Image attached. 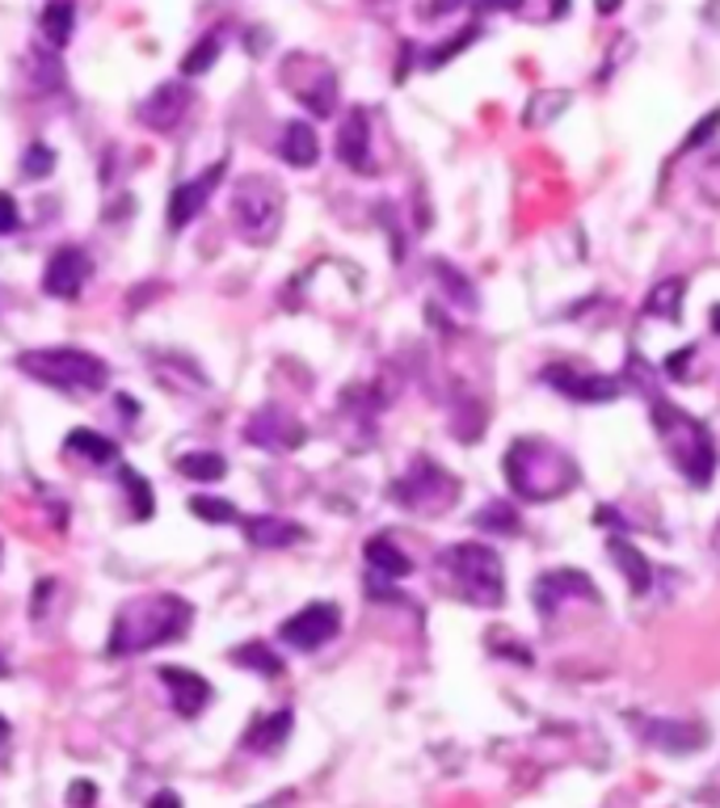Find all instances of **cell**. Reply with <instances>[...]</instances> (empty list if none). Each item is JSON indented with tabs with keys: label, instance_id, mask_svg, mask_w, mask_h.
<instances>
[{
	"label": "cell",
	"instance_id": "6da1fadb",
	"mask_svg": "<svg viewBox=\"0 0 720 808\" xmlns=\"http://www.w3.org/2000/svg\"><path fill=\"white\" fill-rule=\"evenodd\" d=\"M190 623L194 607L182 594H152L127 602L110 632V653L127 657V653H148L156 644H173L190 632Z\"/></svg>",
	"mask_w": 720,
	"mask_h": 808
},
{
	"label": "cell",
	"instance_id": "7a4b0ae2",
	"mask_svg": "<svg viewBox=\"0 0 720 808\" xmlns=\"http://www.w3.org/2000/svg\"><path fill=\"white\" fill-rule=\"evenodd\" d=\"M505 480H510L514 498L553 501L565 498L577 484V463L544 438H519L505 451Z\"/></svg>",
	"mask_w": 720,
	"mask_h": 808
},
{
	"label": "cell",
	"instance_id": "3957f363",
	"mask_svg": "<svg viewBox=\"0 0 720 808\" xmlns=\"http://www.w3.org/2000/svg\"><path fill=\"white\" fill-rule=\"evenodd\" d=\"M648 417H653V426L662 434V447L674 459V468L683 472V480H691V484L703 489L712 480V472H717V443H712L708 426L696 422V417H687L683 408H674L657 392H648Z\"/></svg>",
	"mask_w": 720,
	"mask_h": 808
},
{
	"label": "cell",
	"instance_id": "277c9868",
	"mask_svg": "<svg viewBox=\"0 0 720 808\" xmlns=\"http://www.w3.org/2000/svg\"><path fill=\"white\" fill-rule=\"evenodd\" d=\"M438 569L447 572L451 590L472 607H502L505 602V572L502 556L480 539L451 544L438 552Z\"/></svg>",
	"mask_w": 720,
	"mask_h": 808
},
{
	"label": "cell",
	"instance_id": "5b68a950",
	"mask_svg": "<svg viewBox=\"0 0 720 808\" xmlns=\"http://www.w3.org/2000/svg\"><path fill=\"white\" fill-rule=\"evenodd\" d=\"M30 380L51 383V387H64V392H97L110 380V367L89 350H76V346H51V350H25L18 354Z\"/></svg>",
	"mask_w": 720,
	"mask_h": 808
},
{
	"label": "cell",
	"instance_id": "8992f818",
	"mask_svg": "<svg viewBox=\"0 0 720 808\" xmlns=\"http://www.w3.org/2000/svg\"><path fill=\"white\" fill-rule=\"evenodd\" d=\"M279 219H283V194L274 182L265 177H244L232 194V223H237L244 240L265 244V240L279 232Z\"/></svg>",
	"mask_w": 720,
	"mask_h": 808
},
{
	"label": "cell",
	"instance_id": "52a82bcc",
	"mask_svg": "<svg viewBox=\"0 0 720 808\" xmlns=\"http://www.w3.org/2000/svg\"><path fill=\"white\" fill-rule=\"evenodd\" d=\"M392 493H396V501H401L405 510H443V505L459 493V484L443 472L438 463L417 459L413 472H405L396 484H392Z\"/></svg>",
	"mask_w": 720,
	"mask_h": 808
},
{
	"label": "cell",
	"instance_id": "ba28073f",
	"mask_svg": "<svg viewBox=\"0 0 720 808\" xmlns=\"http://www.w3.org/2000/svg\"><path fill=\"white\" fill-rule=\"evenodd\" d=\"M337 627H341V611H337L334 602H308L304 611L283 619L279 641H287L299 653H316V648H325V644L334 641Z\"/></svg>",
	"mask_w": 720,
	"mask_h": 808
},
{
	"label": "cell",
	"instance_id": "9c48e42d",
	"mask_svg": "<svg viewBox=\"0 0 720 808\" xmlns=\"http://www.w3.org/2000/svg\"><path fill=\"white\" fill-rule=\"evenodd\" d=\"M244 438H249L253 447H265V451H295V447H304L308 429L299 426L291 413L274 408V404H265V408H258V413L249 417Z\"/></svg>",
	"mask_w": 720,
	"mask_h": 808
},
{
	"label": "cell",
	"instance_id": "30bf717a",
	"mask_svg": "<svg viewBox=\"0 0 720 808\" xmlns=\"http://www.w3.org/2000/svg\"><path fill=\"white\" fill-rule=\"evenodd\" d=\"M632 724L641 729L645 745L653 750H666V754H696L708 741V729L703 724H687V720H662V716H632Z\"/></svg>",
	"mask_w": 720,
	"mask_h": 808
},
{
	"label": "cell",
	"instance_id": "8fae6325",
	"mask_svg": "<svg viewBox=\"0 0 720 808\" xmlns=\"http://www.w3.org/2000/svg\"><path fill=\"white\" fill-rule=\"evenodd\" d=\"M89 253L85 249H76V244H64V249H55L51 253L47 270H43V291L55 295V299H76L85 283H89Z\"/></svg>",
	"mask_w": 720,
	"mask_h": 808
},
{
	"label": "cell",
	"instance_id": "7c38bea8",
	"mask_svg": "<svg viewBox=\"0 0 720 808\" xmlns=\"http://www.w3.org/2000/svg\"><path fill=\"white\" fill-rule=\"evenodd\" d=\"M544 383H553L560 396L577 404H607L620 392V380H607L594 371H569V367H544Z\"/></svg>",
	"mask_w": 720,
	"mask_h": 808
},
{
	"label": "cell",
	"instance_id": "4fadbf2b",
	"mask_svg": "<svg viewBox=\"0 0 720 808\" xmlns=\"http://www.w3.org/2000/svg\"><path fill=\"white\" fill-rule=\"evenodd\" d=\"M223 161L219 165H211L203 177H194V182H182L177 190H173V198H168V228L173 232H182L190 219H198V211L207 207V198H211V190H216L219 182H223Z\"/></svg>",
	"mask_w": 720,
	"mask_h": 808
},
{
	"label": "cell",
	"instance_id": "5bb4252c",
	"mask_svg": "<svg viewBox=\"0 0 720 808\" xmlns=\"http://www.w3.org/2000/svg\"><path fill=\"white\" fill-rule=\"evenodd\" d=\"M156 674H161V683H165L168 695H173L177 716L194 720V716L211 703V683H207L203 674H194V669H186V666H161Z\"/></svg>",
	"mask_w": 720,
	"mask_h": 808
},
{
	"label": "cell",
	"instance_id": "9a60e30c",
	"mask_svg": "<svg viewBox=\"0 0 720 808\" xmlns=\"http://www.w3.org/2000/svg\"><path fill=\"white\" fill-rule=\"evenodd\" d=\"M337 156L341 165L354 173H371V127H367V110H350L341 131H337Z\"/></svg>",
	"mask_w": 720,
	"mask_h": 808
},
{
	"label": "cell",
	"instance_id": "2e32d148",
	"mask_svg": "<svg viewBox=\"0 0 720 808\" xmlns=\"http://www.w3.org/2000/svg\"><path fill=\"white\" fill-rule=\"evenodd\" d=\"M565 594H577V598H590V602H599L594 594V586L574 569H560V572H548V577H539L535 581V607H539V615H553L556 607L565 602Z\"/></svg>",
	"mask_w": 720,
	"mask_h": 808
},
{
	"label": "cell",
	"instance_id": "e0dca14e",
	"mask_svg": "<svg viewBox=\"0 0 720 808\" xmlns=\"http://www.w3.org/2000/svg\"><path fill=\"white\" fill-rule=\"evenodd\" d=\"M186 110H190V89H186V85H161V89L140 106V119H144L152 131H173Z\"/></svg>",
	"mask_w": 720,
	"mask_h": 808
},
{
	"label": "cell",
	"instance_id": "ac0fdd59",
	"mask_svg": "<svg viewBox=\"0 0 720 808\" xmlns=\"http://www.w3.org/2000/svg\"><path fill=\"white\" fill-rule=\"evenodd\" d=\"M291 724H295L291 708L258 716V720L249 724V733H244V750H249V754H279V750H283V741L291 738Z\"/></svg>",
	"mask_w": 720,
	"mask_h": 808
},
{
	"label": "cell",
	"instance_id": "d6986e66",
	"mask_svg": "<svg viewBox=\"0 0 720 808\" xmlns=\"http://www.w3.org/2000/svg\"><path fill=\"white\" fill-rule=\"evenodd\" d=\"M308 531L299 523H291V518H279V514H253V518H244V539L253 547H291L299 544Z\"/></svg>",
	"mask_w": 720,
	"mask_h": 808
},
{
	"label": "cell",
	"instance_id": "ffe728a7",
	"mask_svg": "<svg viewBox=\"0 0 720 808\" xmlns=\"http://www.w3.org/2000/svg\"><path fill=\"white\" fill-rule=\"evenodd\" d=\"M607 552H611V560L620 565V572L628 577V586L636 590V594H645L648 586H653V565H648V556L641 547L624 539V535H611L607 539Z\"/></svg>",
	"mask_w": 720,
	"mask_h": 808
},
{
	"label": "cell",
	"instance_id": "44dd1931",
	"mask_svg": "<svg viewBox=\"0 0 720 808\" xmlns=\"http://www.w3.org/2000/svg\"><path fill=\"white\" fill-rule=\"evenodd\" d=\"M279 152L291 168H313L316 156H320V140H316L313 122H287L283 127V140H279Z\"/></svg>",
	"mask_w": 720,
	"mask_h": 808
},
{
	"label": "cell",
	"instance_id": "7402d4cb",
	"mask_svg": "<svg viewBox=\"0 0 720 808\" xmlns=\"http://www.w3.org/2000/svg\"><path fill=\"white\" fill-rule=\"evenodd\" d=\"M362 556H367V565L375 572H384V577H408L413 572V565H408V556L401 552V547L392 544L388 535H375V539H367V547H362Z\"/></svg>",
	"mask_w": 720,
	"mask_h": 808
},
{
	"label": "cell",
	"instance_id": "603a6c76",
	"mask_svg": "<svg viewBox=\"0 0 720 808\" xmlns=\"http://www.w3.org/2000/svg\"><path fill=\"white\" fill-rule=\"evenodd\" d=\"M39 30H43V39H47L51 47H68V39H73V30H76L73 0H47V9H43V18H39Z\"/></svg>",
	"mask_w": 720,
	"mask_h": 808
},
{
	"label": "cell",
	"instance_id": "cb8c5ba5",
	"mask_svg": "<svg viewBox=\"0 0 720 808\" xmlns=\"http://www.w3.org/2000/svg\"><path fill=\"white\" fill-rule=\"evenodd\" d=\"M64 447H68L73 455H85V459H94V463H114V459H119V447H114L110 438H101L97 429H85V426L68 429Z\"/></svg>",
	"mask_w": 720,
	"mask_h": 808
},
{
	"label": "cell",
	"instance_id": "d4e9b609",
	"mask_svg": "<svg viewBox=\"0 0 720 808\" xmlns=\"http://www.w3.org/2000/svg\"><path fill=\"white\" fill-rule=\"evenodd\" d=\"M232 662L244 669H253V674H262V678H279V674H283V657H279L265 641H249V644H240V648H232Z\"/></svg>",
	"mask_w": 720,
	"mask_h": 808
},
{
	"label": "cell",
	"instance_id": "484cf974",
	"mask_svg": "<svg viewBox=\"0 0 720 808\" xmlns=\"http://www.w3.org/2000/svg\"><path fill=\"white\" fill-rule=\"evenodd\" d=\"M177 472L186 476V480H198V484H216L228 472V459L216 451H190L177 459Z\"/></svg>",
	"mask_w": 720,
	"mask_h": 808
},
{
	"label": "cell",
	"instance_id": "4316f807",
	"mask_svg": "<svg viewBox=\"0 0 720 808\" xmlns=\"http://www.w3.org/2000/svg\"><path fill=\"white\" fill-rule=\"evenodd\" d=\"M683 291H687V283H683V279H666V283H657L645 295V312H648V316H662V320H678Z\"/></svg>",
	"mask_w": 720,
	"mask_h": 808
},
{
	"label": "cell",
	"instance_id": "83f0119b",
	"mask_svg": "<svg viewBox=\"0 0 720 808\" xmlns=\"http://www.w3.org/2000/svg\"><path fill=\"white\" fill-rule=\"evenodd\" d=\"M219 51H223V39H219V30H211V34H203L198 43L190 47V55L182 59V76H203V72L216 68Z\"/></svg>",
	"mask_w": 720,
	"mask_h": 808
},
{
	"label": "cell",
	"instance_id": "f1b7e54d",
	"mask_svg": "<svg viewBox=\"0 0 720 808\" xmlns=\"http://www.w3.org/2000/svg\"><path fill=\"white\" fill-rule=\"evenodd\" d=\"M190 514L194 518H203V523H216V526L240 523L237 505L223 498H190Z\"/></svg>",
	"mask_w": 720,
	"mask_h": 808
},
{
	"label": "cell",
	"instance_id": "f546056e",
	"mask_svg": "<svg viewBox=\"0 0 720 808\" xmlns=\"http://www.w3.org/2000/svg\"><path fill=\"white\" fill-rule=\"evenodd\" d=\"M55 173V152H51L47 143H30L22 156V177L25 182H43Z\"/></svg>",
	"mask_w": 720,
	"mask_h": 808
},
{
	"label": "cell",
	"instance_id": "4dcf8cb0",
	"mask_svg": "<svg viewBox=\"0 0 720 808\" xmlns=\"http://www.w3.org/2000/svg\"><path fill=\"white\" fill-rule=\"evenodd\" d=\"M122 484H127V493L135 498V518L144 523V518H152V505H156V498H152V489H148V480L135 468H122Z\"/></svg>",
	"mask_w": 720,
	"mask_h": 808
},
{
	"label": "cell",
	"instance_id": "1f68e13d",
	"mask_svg": "<svg viewBox=\"0 0 720 808\" xmlns=\"http://www.w3.org/2000/svg\"><path fill=\"white\" fill-rule=\"evenodd\" d=\"M477 526H484V531H519V514L502 501H493L477 514Z\"/></svg>",
	"mask_w": 720,
	"mask_h": 808
},
{
	"label": "cell",
	"instance_id": "d6a6232c",
	"mask_svg": "<svg viewBox=\"0 0 720 808\" xmlns=\"http://www.w3.org/2000/svg\"><path fill=\"white\" fill-rule=\"evenodd\" d=\"M438 283H443V291H447V295L456 291L463 308H472V304H477V291H472V283H468V279L459 274L456 265H438Z\"/></svg>",
	"mask_w": 720,
	"mask_h": 808
},
{
	"label": "cell",
	"instance_id": "836d02e7",
	"mask_svg": "<svg viewBox=\"0 0 720 808\" xmlns=\"http://www.w3.org/2000/svg\"><path fill=\"white\" fill-rule=\"evenodd\" d=\"M30 64H39V68H34V80H39L43 89H59V85H64V72H59V59H55V55L30 51Z\"/></svg>",
	"mask_w": 720,
	"mask_h": 808
},
{
	"label": "cell",
	"instance_id": "e575fe53",
	"mask_svg": "<svg viewBox=\"0 0 720 808\" xmlns=\"http://www.w3.org/2000/svg\"><path fill=\"white\" fill-rule=\"evenodd\" d=\"M18 223H22V215H18V203H13V194H0V237L18 232Z\"/></svg>",
	"mask_w": 720,
	"mask_h": 808
},
{
	"label": "cell",
	"instance_id": "d590c367",
	"mask_svg": "<svg viewBox=\"0 0 720 808\" xmlns=\"http://www.w3.org/2000/svg\"><path fill=\"white\" fill-rule=\"evenodd\" d=\"M68 805H73V808L97 805V784H85V779H80V784H73V787H68Z\"/></svg>",
	"mask_w": 720,
	"mask_h": 808
},
{
	"label": "cell",
	"instance_id": "8d00e7d4",
	"mask_svg": "<svg viewBox=\"0 0 720 808\" xmlns=\"http://www.w3.org/2000/svg\"><path fill=\"white\" fill-rule=\"evenodd\" d=\"M720 127V110H712V114H708V119L699 122L696 131H691V140H687V148H699V143L708 140V135H712V131H717Z\"/></svg>",
	"mask_w": 720,
	"mask_h": 808
},
{
	"label": "cell",
	"instance_id": "74e56055",
	"mask_svg": "<svg viewBox=\"0 0 720 808\" xmlns=\"http://www.w3.org/2000/svg\"><path fill=\"white\" fill-rule=\"evenodd\" d=\"M148 808H182V796H177V791H156V796L148 800Z\"/></svg>",
	"mask_w": 720,
	"mask_h": 808
},
{
	"label": "cell",
	"instance_id": "f35d334b",
	"mask_svg": "<svg viewBox=\"0 0 720 808\" xmlns=\"http://www.w3.org/2000/svg\"><path fill=\"white\" fill-rule=\"evenodd\" d=\"M119 413L122 417H140V401L135 396H119Z\"/></svg>",
	"mask_w": 720,
	"mask_h": 808
},
{
	"label": "cell",
	"instance_id": "ab89813d",
	"mask_svg": "<svg viewBox=\"0 0 720 808\" xmlns=\"http://www.w3.org/2000/svg\"><path fill=\"white\" fill-rule=\"evenodd\" d=\"M291 800H295V791H279L274 800H265V805H258V808H287Z\"/></svg>",
	"mask_w": 720,
	"mask_h": 808
},
{
	"label": "cell",
	"instance_id": "60d3db41",
	"mask_svg": "<svg viewBox=\"0 0 720 808\" xmlns=\"http://www.w3.org/2000/svg\"><path fill=\"white\" fill-rule=\"evenodd\" d=\"M459 4H463V0H438L430 13H447V9H459Z\"/></svg>",
	"mask_w": 720,
	"mask_h": 808
},
{
	"label": "cell",
	"instance_id": "b9f144b4",
	"mask_svg": "<svg viewBox=\"0 0 720 808\" xmlns=\"http://www.w3.org/2000/svg\"><path fill=\"white\" fill-rule=\"evenodd\" d=\"M599 9L602 13H615V9H620V0H599Z\"/></svg>",
	"mask_w": 720,
	"mask_h": 808
},
{
	"label": "cell",
	"instance_id": "7bdbcfd3",
	"mask_svg": "<svg viewBox=\"0 0 720 808\" xmlns=\"http://www.w3.org/2000/svg\"><path fill=\"white\" fill-rule=\"evenodd\" d=\"M4 741H9V720L0 716V745H4Z\"/></svg>",
	"mask_w": 720,
	"mask_h": 808
},
{
	"label": "cell",
	"instance_id": "ee69618b",
	"mask_svg": "<svg viewBox=\"0 0 720 808\" xmlns=\"http://www.w3.org/2000/svg\"><path fill=\"white\" fill-rule=\"evenodd\" d=\"M712 329H717V334H720V304H717V308H712Z\"/></svg>",
	"mask_w": 720,
	"mask_h": 808
},
{
	"label": "cell",
	"instance_id": "f6af8a7d",
	"mask_svg": "<svg viewBox=\"0 0 720 808\" xmlns=\"http://www.w3.org/2000/svg\"><path fill=\"white\" fill-rule=\"evenodd\" d=\"M712 535H717V552H720V523H717V531H712Z\"/></svg>",
	"mask_w": 720,
	"mask_h": 808
},
{
	"label": "cell",
	"instance_id": "bcb514c9",
	"mask_svg": "<svg viewBox=\"0 0 720 808\" xmlns=\"http://www.w3.org/2000/svg\"><path fill=\"white\" fill-rule=\"evenodd\" d=\"M4 674H9V666H4V662H0V678H4Z\"/></svg>",
	"mask_w": 720,
	"mask_h": 808
}]
</instances>
